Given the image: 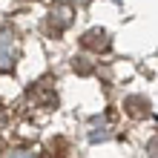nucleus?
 Listing matches in <instances>:
<instances>
[{"label": "nucleus", "mask_w": 158, "mask_h": 158, "mask_svg": "<svg viewBox=\"0 0 158 158\" xmlns=\"http://www.w3.org/2000/svg\"><path fill=\"white\" fill-rule=\"evenodd\" d=\"M20 55V43H17L12 29H0V72H12Z\"/></svg>", "instance_id": "f257e3e1"}, {"label": "nucleus", "mask_w": 158, "mask_h": 158, "mask_svg": "<svg viewBox=\"0 0 158 158\" xmlns=\"http://www.w3.org/2000/svg\"><path fill=\"white\" fill-rule=\"evenodd\" d=\"M72 20H75V15H72V6L69 3H55L49 9V26L55 32H63L66 26H72Z\"/></svg>", "instance_id": "f03ea898"}, {"label": "nucleus", "mask_w": 158, "mask_h": 158, "mask_svg": "<svg viewBox=\"0 0 158 158\" xmlns=\"http://www.w3.org/2000/svg\"><path fill=\"white\" fill-rule=\"evenodd\" d=\"M81 43L86 46V49H92V52H106V49H109V35H106L104 29H89V32L81 38Z\"/></svg>", "instance_id": "7ed1b4c3"}, {"label": "nucleus", "mask_w": 158, "mask_h": 158, "mask_svg": "<svg viewBox=\"0 0 158 158\" xmlns=\"http://www.w3.org/2000/svg\"><path fill=\"white\" fill-rule=\"evenodd\" d=\"M124 109H127L132 118H147V115H150V101L141 98V95H129V98L124 101Z\"/></svg>", "instance_id": "20e7f679"}, {"label": "nucleus", "mask_w": 158, "mask_h": 158, "mask_svg": "<svg viewBox=\"0 0 158 158\" xmlns=\"http://www.w3.org/2000/svg\"><path fill=\"white\" fill-rule=\"evenodd\" d=\"M106 138H112V129H109L106 118H95L89 124V141H106Z\"/></svg>", "instance_id": "39448f33"}, {"label": "nucleus", "mask_w": 158, "mask_h": 158, "mask_svg": "<svg viewBox=\"0 0 158 158\" xmlns=\"http://www.w3.org/2000/svg\"><path fill=\"white\" fill-rule=\"evenodd\" d=\"M72 69H75L78 75H89V72H92V63L86 58H75V60H72Z\"/></svg>", "instance_id": "423d86ee"}, {"label": "nucleus", "mask_w": 158, "mask_h": 158, "mask_svg": "<svg viewBox=\"0 0 158 158\" xmlns=\"http://www.w3.org/2000/svg\"><path fill=\"white\" fill-rule=\"evenodd\" d=\"M147 152H150V158H158V135L150 141V147H147Z\"/></svg>", "instance_id": "0eeeda50"}, {"label": "nucleus", "mask_w": 158, "mask_h": 158, "mask_svg": "<svg viewBox=\"0 0 158 158\" xmlns=\"http://www.w3.org/2000/svg\"><path fill=\"white\" fill-rule=\"evenodd\" d=\"M6 158H35L32 152H26V150H15V152H9Z\"/></svg>", "instance_id": "6e6552de"}, {"label": "nucleus", "mask_w": 158, "mask_h": 158, "mask_svg": "<svg viewBox=\"0 0 158 158\" xmlns=\"http://www.w3.org/2000/svg\"><path fill=\"white\" fill-rule=\"evenodd\" d=\"M78 3H89V0H78Z\"/></svg>", "instance_id": "1a4fd4ad"}]
</instances>
